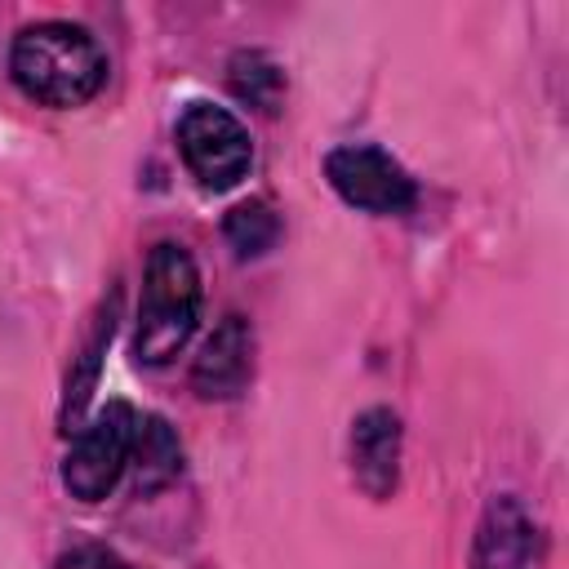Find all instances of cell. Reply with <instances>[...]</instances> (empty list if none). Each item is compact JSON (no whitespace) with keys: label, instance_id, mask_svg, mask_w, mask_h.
I'll return each instance as SVG.
<instances>
[{"label":"cell","instance_id":"1","mask_svg":"<svg viewBox=\"0 0 569 569\" xmlns=\"http://www.w3.org/2000/svg\"><path fill=\"white\" fill-rule=\"evenodd\" d=\"M13 84L40 107H80L107 80L102 44L76 22H36L22 27L9 53Z\"/></svg>","mask_w":569,"mask_h":569},{"label":"cell","instance_id":"2","mask_svg":"<svg viewBox=\"0 0 569 569\" xmlns=\"http://www.w3.org/2000/svg\"><path fill=\"white\" fill-rule=\"evenodd\" d=\"M196 320H200V271L182 244L164 240L147 258L133 356L142 365H169L196 333Z\"/></svg>","mask_w":569,"mask_h":569},{"label":"cell","instance_id":"3","mask_svg":"<svg viewBox=\"0 0 569 569\" xmlns=\"http://www.w3.org/2000/svg\"><path fill=\"white\" fill-rule=\"evenodd\" d=\"M133 427L138 413L124 400H111L89 418V427H76V445L62 458V485L71 489V498L98 502L116 489L133 453Z\"/></svg>","mask_w":569,"mask_h":569},{"label":"cell","instance_id":"4","mask_svg":"<svg viewBox=\"0 0 569 569\" xmlns=\"http://www.w3.org/2000/svg\"><path fill=\"white\" fill-rule=\"evenodd\" d=\"M178 151L187 169L200 178V187L209 191L236 187L253 164L249 129L227 107H213V102H191L178 116Z\"/></svg>","mask_w":569,"mask_h":569},{"label":"cell","instance_id":"5","mask_svg":"<svg viewBox=\"0 0 569 569\" xmlns=\"http://www.w3.org/2000/svg\"><path fill=\"white\" fill-rule=\"evenodd\" d=\"M329 187L369 213H405L413 204V178L400 160H391L382 147H338L325 156Z\"/></svg>","mask_w":569,"mask_h":569},{"label":"cell","instance_id":"6","mask_svg":"<svg viewBox=\"0 0 569 569\" xmlns=\"http://www.w3.org/2000/svg\"><path fill=\"white\" fill-rule=\"evenodd\" d=\"M249 373H253V329H249L244 316L231 311V316H222L218 329L204 338V347H200V356H196V365H191V382H196L200 396L227 400V396L244 391Z\"/></svg>","mask_w":569,"mask_h":569},{"label":"cell","instance_id":"7","mask_svg":"<svg viewBox=\"0 0 569 569\" xmlns=\"http://www.w3.org/2000/svg\"><path fill=\"white\" fill-rule=\"evenodd\" d=\"M351 471L369 498H387L400 476V422L391 409H365L351 427Z\"/></svg>","mask_w":569,"mask_h":569},{"label":"cell","instance_id":"8","mask_svg":"<svg viewBox=\"0 0 569 569\" xmlns=\"http://www.w3.org/2000/svg\"><path fill=\"white\" fill-rule=\"evenodd\" d=\"M129 467H133V480H138V493H151L160 485H169L182 467V449H178V436L164 418L156 413H138V427H133V453H129Z\"/></svg>","mask_w":569,"mask_h":569},{"label":"cell","instance_id":"9","mask_svg":"<svg viewBox=\"0 0 569 569\" xmlns=\"http://www.w3.org/2000/svg\"><path fill=\"white\" fill-rule=\"evenodd\" d=\"M231 93L271 116V111H280V98H284V71L267 53H236L231 58Z\"/></svg>","mask_w":569,"mask_h":569},{"label":"cell","instance_id":"10","mask_svg":"<svg viewBox=\"0 0 569 569\" xmlns=\"http://www.w3.org/2000/svg\"><path fill=\"white\" fill-rule=\"evenodd\" d=\"M227 240H231V249L240 253V258H258V253H267L271 244H276V236H280V222H276V213L267 209V200H240L231 213H227Z\"/></svg>","mask_w":569,"mask_h":569},{"label":"cell","instance_id":"11","mask_svg":"<svg viewBox=\"0 0 569 569\" xmlns=\"http://www.w3.org/2000/svg\"><path fill=\"white\" fill-rule=\"evenodd\" d=\"M53 569H124V560L107 547H76L67 556H58Z\"/></svg>","mask_w":569,"mask_h":569}]
</instances>
